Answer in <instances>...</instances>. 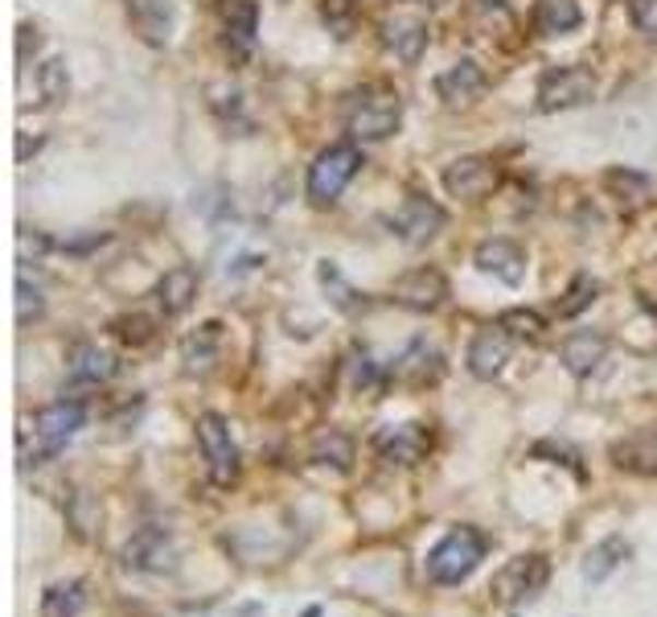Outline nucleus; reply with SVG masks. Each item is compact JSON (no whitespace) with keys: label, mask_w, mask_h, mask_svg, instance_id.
I'll return each mask as SVG.
<instances>
[{"label":"nucleus","mask_w":657,"mask_h":617,"mask_svg":"<svg viewBox=\"0 0 657 617\" xmlns=\"http://www.w3.org/2000/svg\"><path fill=\"white\" fill-rule=\"evenodd\" d=\"M509 350H514V334H509V329L502 326L477 329L469 342V371L477 379L502 375V366L509 362Z\"/></svg>","instance_id":"f8f14e48"},{"label":"nucleus","mask_w":657,"mask_h":617,"mask_svg":"<svg viewBox=\"0 0 657 617\" xmlns=\"http://www.w3.org/2000/svg\"><path fill=\"white\" fill-rule=\"evenodd\" d=\"M193 296H198V272H193L189 264L169 268V272L161 276V284H156V301H161V313H165V317H181V313L193 305Z\"/></svg>","instance_id":"aec40b11"},{"label":"nucleus","mask_w":657,"mask_h":617,"mask_svg":"<svg viewBox=\"0 0 657 617\" xmlns=\"http://www.w3.org/2000/svg\"><path fill=\"white\" fill-rule=\"evenodd\" d=\"M497 326L509 329L514 338H542L547 322H542L535 308H509V313H502V322H497Z\"/></svg>","instance_id":"f704fd0d"},{"label":"nucleus","mask_w":657,"mask_h":617,"mask_svg":"<svg viewBox=\"0 0 657 617\" xmlns=\"http://www.w3.org/2000/svg\"><path fill=\"white\" fill-rule=\"evenodd\" d=\"M477 268L489 276H497V280L509 284V289H518L526 280V252L509 240H485L477 247Z\"/></svg>","instance_id":"ddd939ff"},{"label":"nucleus","mask_w":657,"mask_h":617,"mask_svg":"<svg viewBox=\"0 0 657 617\" xmlns=\"http://www.w3.org/2000/svg\"><path fill=\"white\" fill-rule=\"evenodd\" d=\"M198 445H202L210 481H214L219 490H231L238 481V445H235V436H231V424L222 420L219 411L198 416Z\"/></svg>","instance_id":"20e7f679"},{"label":"nucleus","mask_w":657,"mask_h":617,"mask_svg":"<svg viewBox=\"0 0 657 617\" xmlns=\"http://www.w3.org/2000/svg\"><path fill=\"white\" fill-rule=\"evenodd\" d=\"M612 457H617L621 469H633V474H657V432L629 436L624 445L612 449Z\"/></svg>","instance_id":"c85d7f7f"},{"label":"nucleus","mask_w":657,"mask_h":617,"mask_svg":"<svg viewBox=\"0 0 657 617\" xmlns=\"http://www.w3.org/2000/svg\"><path fill=\"white\" fill-rule=\"evenodd\" d=\"M83 420H86V408L79 404V399H58V404H46L34 420V432H37L42 453H46V457L62 453L70 436L83 429Z\"/></svg>","instance_id":"6e6552de"},{"label":"nucleus","mask_w":657,"mask_h":617,"mask_svg":"<svg viewBox=\"0 0 657 617\" xmlns=\"http://www.w3.org/2000/svg\"><path fill=\"white\" fill-rule=\"evenodd\" d=\"M489 86V79H485V70L477 67L472 58H460V62H453V67L444 70L436 79V91H439V100L444 103H472L481 91Z\"/></svg>","instance_id":"a211bd4d"},{"label":"nucleus","mask_w":657,"mask_h":617,"mask_svg":"<svg viewBox=\"0 0 657 617\" xmlns=\"http://www.w3.org/2000/svg\"><path fill=\"white\" fill-rule=\"evenodd\" d=\"M99 502L86 494V490H74L70 494V523H74V532L83 535V539H95V532H99Z\"/></svg>","instance_id":"7c9ffc66"},{"label":"nucleus","mask_w":657,"mask_h":617,"mask_svg":"<svg viewBox=\"0 0 657 617\" xmlns=\"http://www.w3.org/2000/svg\"><path fill=\"white\" fill-rule=\"evenodd\" d=\"M37 86H42V100L50 103H62L70 91V74H67V62L62 58H50V62H42V70H37Z\"/></svg>","instance_id":"2f4dec72"},{"label":"nucleus","mask_w":657,"mask_h":617,"mask_svg":"<svg viewBox=\"0 0 657 617\" xmlns=\"http://www.w3.org/2000/svg\"><path fill=\"white\" fill-rule=\"evenodd\" d=\"M390 296L403 308H415V313H436L448 301V280L436 268H411L390 284Z\"/></svg>","instance_id":"9d476101"},{"label":"nucleus","mask_w":657,"mask_h":617,"mask_svg":"<svg viewBox=\"0 0 657 617\" xmlns=\"http://www.w3.org/2000/svg\"><path fill=\"white\" fill-rule=\"evenodd\" d=\"M600 296V280H591V276H575L572 289L563 292V301H559V317L567 322V317H579L584 308H591V301Z\"/></svg>","instance_id":"c756f323"},{"label":"nucleus","mask_w":657,"mask_h":617,"mask_svg":"<svg viewBox=\"0 0 657 617\" xmlns=\"http://www.w3.org/2000/svg\"><path fill=\"white\" fill-rule=\"evenodd\" d=\"M497 186V165L489 156H460L444 170V189L465 202H481Z\"/></svg>","instance_id":"9b49d317"},{"label":"nucleus","mask_w":657,"mask_h":617,"mask_svg":"<svg viewBox=\"0 0 657 617\" xmlns=\"http://www.w3.org/2000/svg\"><path fill=\"white\" fill-rule=\"evenodd\" d=\"M308 457L317 465H333V469H350L354 465V436L350 432H341V429H325L313 441V449H308Z\"/></svg>","instance_id":"bb28decb"},{"label":"nucleus","mask_w":657,"mask_h":617,"mask_svg":"<svg viewBox=\"0 0 657 617\" xmlns=\"http://www.w3.org/2000/svg\"><path fill=\"white\" fill-rule=\"evenodd\" d=\"M629 18L641 34L657 37V0H629Z\"/></svg>","instance_id":"4c0bfd02"},{"label":"nucleus","mask_w":657,"mask_h":617,"mask_svg":"<svg viewBox=\"0 0 657 617\" xmlns=\"http://www.w3.org/2000/svg\"><path fill=\"white\" fill-rule=\"evenodd\" d=\"M605 354H608V338L600 329H575V334H567L563 346H559V362H563L575 379L591 375V371L605 362Z\"/></svg>","instance_id":"dca6fc26"},{"label":"nucleus","mask_w":657,"mask_h":617,"mask_svg":"<svg viewBox=\"0 0 657 617\" xmlns=\"http://www.w3.org/2000/svg\"><path fill=\"white\" fill-rule=\"evenodd\" d=\"M624 560H629V544H624L621 535H608V539H600V544L588 551V560H584V581L600 584L605 577H612Z\"/></svg>","instance_id":"393cba45"},{"label":"nucleus","mask_w":657,"mask_h":617,"mask_svg":"<svg viewBox=\"0 0 657 617\" xmlns=\"http://www.w3.org/2000/svg\"><path fill=\"white\" fill-rule=\"evenodd\" d=\"M420 4H432V0H420Z\"/></svg>","instance_id":"58836bf2"},{"label":"nucleus","mask_w":657,"mask_h":617,"mask_svg":"<svg viewBox=\"0 0 657 617\" xmlns=\"http://www.w3.org/2000/svg\"><path fill=\"white\" fill-rule=\"evenodd\" d=\"M42 289L30 284V272H17V322L21 326H30L34 317H42Z\"/></svg>","instance_id":"c9c22d12"},{"label":"nucleus","mask_w":657,"mask_h":617,"mask_svg":"<svg viewBox=\"0 0 657 617\" xmlns=\"http://www.w3.org/2000/svg\"><path fill=\"white\" fill-rule=\"evenodd\" d=\"M136 34L144 37L149 46H165L173 30V0H128Z\"/></svg>","instance_id":"412c9836"},{"label":"nucleus","mask_w":657,"mask_h":617,"mask_svg":"<svg viewBox=\"0 0 657 617\" xmlns=\"http://www.w3.org/2000/svg\"><path fill=\"white\" fill-rule=\"evenodd\" d=\"M485 535L477 527H453V532L439 539L436 548L427 551V581L432 584H460L469 581L477 564L485 560Z\"/></svg>","instance_id":"f03ea898"},{"label":"nucleus","mask_w":657,"mask_h":617,"mask_svg":"<svg viewBox=\"0 0 657 617\" xmlns=\"http://www.w3.org/2000/svg\"><path fill=\"white\" fill-rule=\"evenodd\" d=\"M152 334H156V329H152V322H149V317H140V313H136V317H119V322H116V338H119V342H128V346L152 342Z\"/></svg>","instance_id":"e433bc0d"},{"label":"nucleus","mask_w":657,"mask_h":617,"mask_svg":"<svg viewBox=\"0 0 657 617\" xmlns=\"http://www.w3.org/2000/svg\"><path fill=\"white\" fill-rule=\"evenodd\" d=\"M579 21H584V13L575 0H539V9H535V25L542 37L572 34V30H579Z\"/></svg>","instance_id":"b1692460"},{"label":"nucleus","mask_w":657,"mask_h":617,"mask_svg":"<svg viewBox=\"0 0 657 617\" xmlns=\"http://www.w3.org/2000/svg\"><path fill=\"white\" fill-rule=\"evenodd\" d=\"M86 584L83 581H54L42 593V617H83Z\"/></svg>","instance_id":"5701e85b"},{"label":"nucleus","mask_w":657,"mask_h":617,"mask_svg":"<svg viewBox=\"0 0 657 617\" xmlns=\"http://www.w3.org/2000/svg\"><path fill=\"white\" fill-rule=\"evenodd\" d=\"M255 30H259V4L255 0H231L226 4V50L238 62H247L255 50Z\"/></svg>","instance_id":"6ab92c4d"},{"label":"nucleus","mask_w":657,"mask_h":617,"mask_svg":"<svg viewBox=\"0 0 657 617\" xmlns=\"http://www.w3.org/2000/svg\"><path fill=\"white\" fill-rule=\"evenodd\" d=\"M124 560H128V568H144V572H173L177 568V551H173L165 532L144 527V532H136V539H128Z\"/></svg>","instance_id":"2eb2a0df"},{"label":"nucleus","mask_w":657,"mask_h":617,"mask_svg":"<svg viewBox=\"0 0 657 617\" xmlns=\"http://www.w3.org/2000/svg\"><path fill=\"white\" fill-rule=\"evenodd\" d=\"M317 280H320V289L329 292V301H333V308H341V313H357V308H366V296L341 276L338 264H329V259H320V268H317Z\"/></svg>","instance_id":"cd10ccee"},{"label":"nucleus","mask_w":657,"mask_h":617,"mask_svg":"<svg viewBox=\"0 0 657 617\" xmlns=\"http://www.w3.org/2000/svg\"><path fill=\"white\" fill-rule=\"evenodd\" d=\"M399 124H403V100H399V91L387 83H371L354 91L350 95V107H345V128H350V137L354 140H387L399 132Z\"/></svg>","instance_id":"f257e3e1"},{"label":"nucleus","mask_w":657,"mask_h":617,"mask_svg":"<svg viewBox=\"0 0 657 617\" xmlns=\"http://www.w3.org/2000/svg\"><path fill=\"white\" fill-rule=\"evenodd\" d=\"M390 231L399 235L403 243H411V247H420V243L436 240L439 231H444V210H439L432 198H423V194H411L395 214L387 219Z\"/></svg>","instance_id":"1a4fd4ad"},{"label":"nucleus","mask_w":657,"mask_h":617,"mask_svg":"<svg viewBox=\"0 0 657 617\" xmlns=\"http://www.w3.org/2000/svg\"><path fill=\"white\" fill-rule=\"evenodd\" d=\"M390 375L399 379V383H407V387H427V383H436V379L444 375V354H439L436 346L423 342V338H415V342L395 359Z\"/></svg>","instance_id":"4468645a"},{"label":"nucleus","mask_w":657,"mask_h":617,"mask_svg":"<svg viewBox=\"0 0 657 617\" xmlns=\"http://www.w3.org/2000/svg\"><path fill=\"white\" fill-rule=\"evenodd\" d=\"M357 170H362V153L354 144H329L308 170V202L333 206L341 198V189L354 182Z\"/></svg>","instance_id":"7ed1b4c3"},{"label":"nucleus","mask_w":657,"mask_h":617,"mask_svg":"<svg viewBox=\"0 0 657 617\" xmlns=\"http://www.w3.org/2000/svg\"><path fill=\"white\" fill-rule=\"evenodd\" d=\"M383 42H387L390 50L403 58L407 67H415L420 62L423 46H427V25L415 18H395V21H383Z\"/></svg>","instance_id":"4be33fe9"},{"label":"nucleus","mask_w":657,"mask_h":617,"mask_svg":"<svg viewBox=\"0 0 657 617\" xmlns=\"http://www.w3.org/2000/svg\"><path fill=\"white\" fill-rule=\"evenodd\" d=\"M371 445L383 465H403V469H411V465H420L423 457L432 453V432H427V424H420V420H407V424L378 429Z\"/></svg>","instance_id":"0eeeda50"},{"label":"nucleus","mask_w":657,"mask_h":617,"mask_svg":"<svg viewBox=\"0 0 657 617\" xmlns=\"http://www.w3.org/2000/svg\"><path fill=\"white\" fill-rule=\"evenodd\" d=\"M67 375L79 387H99V383H107V379L116 375V354L95 342H79L67 359Z\"/></svg>","instance_id":"f3484780"},{"label":"nucleus","mask_w":657,"mask_h":617,"mask_svg":"<svg viewBox=\"0 0 657 617\" xmlns=\"http://www.w3.org/2000/svg\"><path fill=\"white\" fill-rule=\"evenodd\" d=\"M320 18H325V25H329V34L345 42L357 25V4L354 0H320Z\"/></svg>","instance_id":"473e14b6"},{"label":"nucleus","mask_w":657,"mask_h":617,"mask_svg":"<svg viewBox=\"0 0 657 617\" xmlns=\"http://www.w3.org/2000/svg\"><path fill=\"white\" fill-rule=\"evenodd\" d=\"M605 186L617 194V202H629V206H637V202H645V194H649V182L641 177V173H633V170H612L605 177Z\"/></svg>","instance_id":"72a5a7b5"},{"label":"nucleus","mask_w":657,"mask_h":617,"mask_svg":"<svg viewBox=\"0 0 657 617\" xmlns=\"http://www.w3.org/2000/svg\"><path fill=\"white\" fill-rule=\"evenodd\" d=\"M219 342H222V326L219 322H206L198 334H189L186 346H181V359H186L189 371H210L219 362Z\"/></svg>","instance_id":"a878e982"},{"label":"nucleus","mask_w":657,"mask_h":617,"mask_svg":"<svg viewBox=\"0 0 657 617\" xmlns=\"http://www.w3.org/2000/svg\"><path fill=\"white\" fill-rule=\"evenodd\" d=\"M547 577H551V564H547V556L530 551V556H518V560H509V564L502 568L497 577H493L489 593H493V601H497V605L514 609V605H523V601L539 597L542 589H547Z\"/></svg>","instance_id":"39448f33"},{"label":"nucleus","mask_w":657,"mask_h":617,"mask_svg":"<svg viewBox=\"0 0 657 617\" xmlns=\"http://www.w3.org/2000/svg\"><path fill=\"white\" fill-rule=\"evenodd\" d=\"M596 100V74L588 67H551L539 79V112H567Z\"/></svg>","instance_id":"423d86ee"}]
</instances>
